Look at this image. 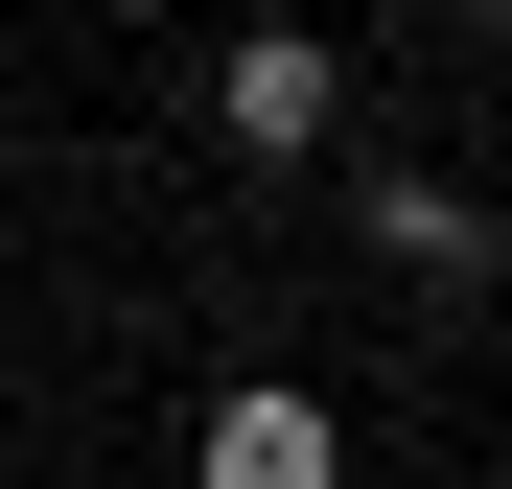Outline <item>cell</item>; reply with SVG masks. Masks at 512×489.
Returning <instances> with one entry per match:
<instances>
[{
    "instance_id": "7a4b0ae2",
    "label": "cell",
    "mask_w": 512,
    "mask_h": 489,
    "mask_svg": "<svg viewBox=\"0 0 512 489\" xmlns=\"http://www.w3.org/2000/svg\"><path fill=\"white\" fill-rule=\"evenodd\" d=\"M187 489H350V420H326L303 373H233L187 420Z\"/></svg>"
},
{
    "instance_id": "6da1fadb",
    "label": "cell",
    "mask_w": 512,
    "mask_h": 489,
    "mask_svg": "<svg viewBox=\"0 0 512 489\" xmlns=\"http://www.w3.org/2000/svg\"><path fill=\"white\" fill-rule=\"evenodd\" d=\"M210 140L233 163H326V140H350V47H326V24H233L210 47Z\"/></svg>"
},
{
    "instance_id": "3957f363",
    "label": "cell",
    "mask_w": 512,
    "mask_h": 489,
    "mask_svg": "<svg viewBox=\"0 0 512 489\" xmlns=\"http://www.w3.org/2000/svg\"><path fill=\"white\" fill-rule=\"evenodd\" d=\"M350 257L419 280V303H466V280H489V210L443 187V163H373V187H350Z\"/></svg>"
},
{
    "instance_id": "277c9868",
    "label": "cell",
    "mask_w": 512,
    "mask_h": 489,
    "mask_svg": "<svg viewBox=\"0 0 512 489\" xmlns=\"http://www.w3.org/2000/svg\"><path fill=\"white\" fill-rule=\"evenodd\" d=\"M443 24H512V0H443Z\"/></svg>"
}]
</instances>
